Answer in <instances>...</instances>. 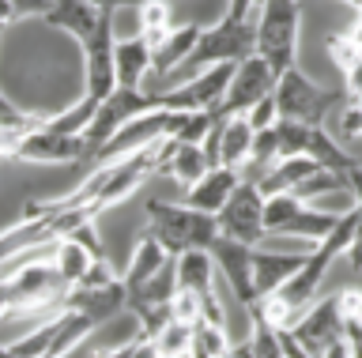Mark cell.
Here are the masks:
<instances>
[{
    "mask_svg": "<svg viewBox=\"0 0 362 358\" xmlns=\"http://www.w3.org/2000/svg\"><path fill=\"white\" fill-rule=\"evenodd\" d=\"M136 16H140V30H136V35H144L151 46L166 35L170 27H174L166 0H140V4H136Z\"/></svg>",
    "mask_w": 362,
    "mask_h": 358,
    "instance_id": "29",
    "label": "cell"
},
{
    "mask_svg": "<svg viewBox=\"0 0 362 358\" xmlns=\"http://www.w3.org/2000/svg\"><path fill=\"white\" fill-rule=\"evenodd\" d=\"M158 109V91H144V87H117L106 102L95 109L90 125L83 129V140H87V159H95V151L106 143L117 129H124L132 117L140 114H151Z\"/></svg>",
    "mask_w": 362,
    "mask_h": 358,
    "instance_id": "6",
    "label": "cell"
},
{
    "mask_svg": "<svg viewBox=\"0 0 362 358\" xmlns=\"http://www.w3.org/2000/svg\"><path fill=\"white\" fill-rule=\"evenodd\" d=\"M151 80V42L144 35L117 38V87H144Z\"/></svg>",
    "mask_w": 362,
    "mask_h": 358,
    "instance_id": "20",
    "label": "cell"
},
{
    "mask_svg": "<svg viewBox=\"0 0 362 358\" xmlns=\"http://www.w3.org/2000/svg\"><path fill=\"white\" fill-rule=\"evenodd\" d=\"M49 261L57 264V272H61L68 283H79V279L87 275V268L95 264V261H106V256H95L87 245H79L76 238L61 234V238L53 241V256H49Z\"/></svg>",
    "mask_w": 362,
    "mask_h": 358,
    "instance_id": "25",
    "label": "cell"
},
{
    "mask_svg": "<svg viewBox=\"0 0 362 358\" xmlns=\"http://www.w3.org/2000/svg\"><path fill=\"white\" fill-rule=\"evenodd\" d=\"M197 38H200L197 23L170 27L166 35L151 46V83H170L174 80V72L189 61V53L197 49Z\"/></svg>",
    "mask_w": 362,
    "mask_h": 358,
    "instance_id": "15",
    "label": "cell"
},
{
    "mask_svg": "<svg viewBox=\"0 0 362 358\" xmlns=\"http://www.w3.org/2000/svg\"><path fill=\"white\" fill-rule=\"evenodd\" d=\"M339 98H347V91L321 87L317 80H310V76L298 68V64H294V68H287V72H279V80H276V106H279V117H291V121L325 125Z\"/></svg>",
    "mask_w": 362,
    "mask_h": 358,
    "instance_id": "5",
    "label": "cell"
},
{
    "mask_svg": "<svg viewBox=\"0 0 362 358\" xmlns=\"http://www.w3.org/2000/svg\"><path fill=\"white\" fill-rule=\"evenodd\" d=\"M38 121H45V117L30 114V109H19L4 91H0V129H30V125H38Z\"/></svg>",
    "mask_w": 362,
    "mask_h": 358,
    "instance_id": "30",
    "label": "cell"
},
{
    "mask_svg": "<svg viewBox=\"0 0 362 358\" xmlns=\"http://www.w3.org/2000/svg\"><path fill=\"white\" fill-rule=\"evenodd\" d=\"M336 219H339V211L332 215V211H321V208H313V204H302L294 215L279 227L276 238H302V241H317V238H325L328 230L336 227Z\"/></svg>",
    "mask_w": 362,
    "mask_h": 358,
    "instance_id": "24",
    "label": "cell"
},
{
    "mask_svg": "<svg viewBox=\"0 0 362 358\" xmlns=\"http://www.w3.org/2000/svg\"><path fill=\"white\" fill-rule=\"evenodd\" d=\"M211 159L204 151V143H177V140H163V174H170L181 189H189L192 181H200L211 170Z\"/></svg>",
    "mask_w": 362,
    "mask_h": 358,
    "instance_id": "17",
    "label": "cell"
},
{
    "mask_svg": "<svg viewBox=\"0 0 362 358\" xmlns=\"http://www.w3.org/2000/svg\"><path fill=\"white\" fill-rule=\"evenodd\" d=\"M57 321H61V309H57L53 317L42 324V328H34L30 335H23V340L0 347V354H11V358H38V354H49V343H53V335H57Z\"/></svg>",
    "mask_w": 362,
    "mask_h": 358,
    "instance_id": "27",
    "label": "cell"
},
{
    "mask_svg": "<svg viewBox=\"0 0 362 358\" xmlns=\"http://www.w3.org/2000/svg\"><path fill=\"white\" fill-rule=\"evenodd\" d=\"M4 30H8V27H0V38H4Z\"/></svg>",
    "mask_w": 362,
    "mask_h": 358,
    "instance_id": "40",
    "label": "cell"
},
{
    "mask_svg": "<svg viewBox=\"0 0 362 358\" xmlns=\"http://www.w3.org/2000/svg\"><path fill=\"white\" fill-rule=\"evenodd\" d=\"M242 181V170H234V166H211L208 174L200 177V181H192L185 189V204L189 208H200L208 211V215H215L226 200H230L234 185Z\"/></svg>",
    "mask_w": 362,
    "mask_h": 358,
    "instance_id": "18",
    "label": "cell"
},
{
    "mask_svg": "<svg viewBox=\"0 0 362 358\" xmlns=\"http://www.w3.org/2000/svg\"><path fill=\"white\" fill-rule=\"evenodd\" d=\"M151 347H155V354H163V358L189 354V347H192V324L181 321V317H170L163 324V332L151 340Z\"/></svg>",
    "mask_w": 362,
    "mask_h": 358,
    "instance_id": "28",
    "label": "cell"
},
{
    "mask_svg": "<svg viewBox=\"0 0 362 358\" xmlns=\"http://www.w3.org/2000/svg\"><path fill=\"white\" fill-rule=\"evenodd\" d=\"M234 64H208V68L192 72L185 83L158 91V106L163 109H219L230 87Z\"/></svg>",
    "mask_w": 362,
    "mask_h": 358,
    "instance_id": "10",
    "label": "cell"
},
{
    "mask_svg": "<svg viewBox=\"0 0 362 358\" xmlns=\"http://www.w3.org/2000/svg\"><path fill=\"white\" fill-rule=\"evenodd\" d=\"M230 351H234V347H230V340H226L223 324H215V321H197V324H192L189 354H197V358H223Z\"/></svg>",
    "mask_w": 362,
    "mask_h": 358,
    "instance_id": "26",
    "label": "cell"
},
{
    "mask_svg": "<svg viewBox=\"0 0 362 358\" xmlns=\"http://www.w3.org/2000/svg\"><path fill=\"white\" fill-rule=\"evenodd\" d=\"M310 249H264L253 245V283H257V298H268L272 290H279L287 279L305 264Z\"/></svg>",
    "mask_w": 362,
    "mask_h": 358,
    "instance_id": "16",
    "label": "cell"
},
{
    "mask_svg": "<svg viewBox=\"0 0 362 358\" xmlns=\"http://www.w3.org/2000/svg\"><path fill=\"white\" fill-rule=\"evenodd\" d=\"M98 16H102V8H95L90 0H53V8L45 12V23L57 30H68L76 38H87L95 30Z\"/></svg>",
    "mask_w": 362,
    "mask_h": 358,
    "instance_id": "22",
    "label": "cell"
},
{
    "mask_svg": "<svg viewBox=\"0 0 362 358\" xmlns=\"http://www.w3.org/2000/svg\"><path fill=\"white\" fill-rule=\"evenodd\" d=\"M64 306L79 309L83 317H90L102 328L110 317H117V313L129 306V290H124L121 275L113 279V283H72L64 294Z\"/></svg>",
    "mask_w": 362,
    "mask_h": 358,
    "instance_id": "14",
    "label": "cell"
},
{
    "mask_svg": "<svg viewBox=\"0 0 362 358\" xmlns=\"http://www.w3.org/2000/svg\"><path fill=\"white\" fill-rule=\"evenodd\" d=\"M11 4V12H16V19H23V16H42L45 19V12L53 8V0H8Z\"/></svg>",
    "mask_w": 362,
    "mask_h": 358,
    "instance_id": "33",
    "label": "cell"
},
{
    "mask_svg": "<svg viewBox=\"0 0 362 358\" xmlns=\"http://www.w3.org/2000/svg\"><path fill=\"white\" fill-rule=\"evenodd\" d=\"M170 261V253H166V245L155 238V234H144L140 241H136V249L129 256V264H124V272H121V283L124 290H136V287H144L147 279H151L158 268H163Z\"/></svg>",
    "mask_w": 362,
    "mask_h": 358,
    "instance_id": "21",
    "label": "cell"
},
{
    "mask_svg": "<svg viewBox=\"0 0 362 358\" xmlns=\"http://www.w3.org/2000/svg\"><path fill=\"white\" fill-rule=\"evenodd\" d=\"M253 8H257V0H226L223 16H234V19H253Z\"/></svg>",
    "mask_w": 362,
    "mask_h": 358,
    "instance_id": "36",
    "label": "cell"
},
{
    "mask_svg": "<svg viewBox=\"0 0 362 358\" xmlns=\"http://www.w3.org/2000/svg\"><path fill=\"white\" fill-rule=\"evenodd\" d=\"M253 136H257V129L245 121V114H230V117L215 121V129L208 132V140H204V151H208V159L215 166H234V170H242L249 151H253Z\"/></svg>",
    "mask_w": 362,
    "mask_h": 358,
    "instance_id": "13",
    "label": "cell"
},
{
    "mask_svg": "<svg viewBox=\"0 0 362 358\" xmlns=\"http://www.w3.org/2000/svg\"><path fill=\"white\" fill-rule=\"evenodd\" d=\"M276 80L279 72L260 57V53H249L245 61L234 64V76H230V87H226V98L223 106L215 109L219 117H230V114H245L253 102H260L264 95L276 91Z\"/></svg>",
    "mask_w": 362,
    "mask_h": 358,
    "instance_id": "11",
    "label": "cell"
},
{
    "mask_svg": "<svg viewBox=\"0 0 362 358\" xmlns=\"http://www.w3.org/2000/svg\"><path fill=\"white\" fill-rule=\"evenodd\" d=\"M249 343L245 347H234L230 354H253V358H276L283 354L279 351V324L264 313V306H260V298L249 306Z\"/></svg>",
    "mask_w": 362,
    "mask_h": 358,
    "instance_id": "23",
    "label": "cell"
},
{
    "mask_svg": "<svg viewBox=\"0 0 362 358\" xmlns=\"http://www.w3.org/2000/svg\"><path fill=\"white\" fill-rule=\"evenodd\" d=\"M294 340H298L302 354L310 358H328V354H351L347 343V324H344V302L339 290L332 294H317L305 313L291 324Z\"/></svg>",
    "mask_w": 362,
    "mask_h": 358,
    "instance_id": "3",
    "label": "cell"
},
{
    "mask_svg": "<svg viewBox=\"0 0 362 358\" xmlns=\"http://www.w3.org/2000/svg\"><path fill=\"white\" fill-rule=\"evenodd\" d=\"M339 140H358L362 136V102H351L339 117V129H336Z\"/></svg>",
    "mask_w": 362,
    "mask_h": 358,
    "instance_id": "32",
    "label": "cell"
},
{
    "mask_svg": "<svg viewBox=\"0 0 362 358\" xmlns=\"http://www.w3.org/2000/svg\"><path fill=\"white\" fill-rule=\"evenodd\" d=\"M344 4H351V8H355V12H358V8H362V0H344Z\"/></svg>",
    "mask_w": 362,
    "mask_h": 358,
    "instance_id": "39",
    "label": "cell"
},
{
    "mask_svg": "<svg viewBox=\"0 0 362 358\" xmlns=\"http://www.w3.org/2000/svg\"><path fill=\"white\" fill-rule=\"evenodd\" d=\"M245 121H249L253 129H268V125H276V121H279L276 91H272V95H264L260 102H253V106H249V109H245Z\"/></svg>",
    "mask_w": 362,
    "mask_h": 358,
    "instance_id": "31",
    "label": "cell"
},
{
    "mask_svg": "<svg viewBox=\"0 0 362 358\" xmlns=\"http://www.w3.org/2000/svg\"><path fill=\"white\" fill-rule=\"evenodd\" d=\"M347 261H351V268L355 272H362V219H358V227H355V234H351V245H347Z\"/></svg>",
    "mask_w": 362,
    "mask_h": 358,
    "instance_id": "35",
    "label": "cell"
},
{
    "mask_svg": "<svg viewBox=\"0 0 362 358\" xmlns=\"http://www.w3.org/2000/svg\"><path fill=\"white\" fill-rule=\"evenodd\" d=\"M144 211H147V234H155L166 245L170 256H177L185 249H208L219 238L215 215H208L200 208H189L185 200L181 204H174V200H147Z\"/></svg>",
    "mask_w": 362,
    "mask_h": 358,
    "instance_id": "1",
    "label": "cell"
},
{
    "mask_svg": "<svg viewBox=\"0 0 362 358\" xmlns=\"http://www.w3.org/2000/svg\"><path fill=\"white\" fill-rule=\"evenodd\" d=\"M344 181H347V193L355 200V208L362 211V162H351L344 170Z\"/></svg>",
    "mask_w": 362,
    "mask_h": 358,
    "instance_id": "34",
    "label": "cell"
},
{
    "mask_svg": "<svg viewBox=\"0 0 362 358\" xmlns=\"http://www.w3.org/2000/svg\"><path fill=\"white\" fill-rule=\"evenodd\" d=\"M276 129H279V159L283 155H305V159H317L321 166L339 170V174H344L351 162H358V159H351L344 151V143L328 132V125H305V121L279 117Z\"/></svg>",
    "mask_w": 362,
    "mask_h": 358,
    "instance_id": "7",
    "label": "cell"
},
{
    "mask_svg": "<svg viewBox=\"0 0 362 358\" xmlns=\"http://www.w3.org/2000/svg\"><path fill=\"white\" fill-rule=\"evenodd\" d=\"M257 53L276 72H287L298 64L302 42V8L298 0H257Z\"/></svg>",
    "mask_w": 362,
    "mask_h": 358,
    "instance_id": "2",
    "label": "cell"
},
{
    "mask_svg": "<svg viewBox=\"0 0 362 358\" xmlns=\"http://www.w3.org/2000/svg\"><path fill=\"white\" fill-rule=\"evenodd\" d=\"M313 170H321V162H317V159H305V155H283V159H276L264 174L257 177V185H260V193H264V196L291 193V189H298Z\"/></svg>",
    "mask_w": 362,
    "mask_h": 358,
    "instance_id": "19",
    "label": "cell"
},
{
    "mask_svg": "<svg viewBox=\"0 0 362 358\" xmlns=\"http://www.w3.org/2000/svg\"><path fill=\"white\" fill-rule=\"evenodd\" d=\"M215 268H219V279H226V287L234 290V298L249 309L257 302V283H253V245L238 241V238H226L219 234L211 245H208Z\"/></svg>",
    "mask_w": 362,
    "mask_h": 358,
    "instance_id": "12",
    "label": "cell"
},
{
    "mask_svg": "<svg viewBox=\"0 0 362 358\" xmlns=\"http://www.w3.org/2000/svg\"><path fill=\"white\" fill-rule=\"evenodd\" d=\"M11 159L42 162V166H72L79 159H87V140H83V132H61V129L38 121L34 129H27L19 136V148Z\"/></svg>",
    "mask_w": 362,
    "mask_h": 358,
    "instance_id": "9",
    "label": "cell"
},
{
    "mask_svg": "<svg viewBox=\"0 0 362 358\" xmlns=\"http://www.w3.org/2000/svg\"><path fill=\"white\" fill-rule=\"evenodd\" d=\"M8 23H16V12H11L8 0H0V27H8Z\"/></svg>",
    "mask_w": 362,
    "mask_h": 358,
    "instance_id": "38",
    "label": "cell"
},
{
    "mask_svg": "<svg viewBox=\"0 0 362 358\" xmlns=\"http://www.w3.org/2000/svg\"><path fill=\"white\" fill-rule=\"evenodd\" d=\"M95 8H102V12H117V8H136L140 0H90Z\"/></svg>",
    "mask_w": 362,
    "mask_h": 358,
    "instance_id": "37",
    "label": "cell"
},
{
    "mask_svg": "<svg viewBox=\"0 0 362 358\" xmlns=\"http://www.w3.org/2000/svg\"><path fill=\"white\" fill-rule=\"evenodd\" d=\"M249 53H257V27L253 19H234V16H219V23L200 27L197 49L189 53V61L181 68L200 72L208 64H238Z\"/></svg>",
    "mask_w": 362,
    "mask_h": 358,
    "instance_id": "4",
    "label": "cell"
},
{
    "mask_svg": "<svg viewBox=\"0 0 362 358\" xmlns=\"http://www.w3.org/2000/svg\"><path fill=\"white\" fill-rule=\"evenodd\" d=\"M215 222H219V234H226V238H238L245 245L264 241V193H260L253 177H242L234 185L230 200L215 211Z\"/></svg>",
    "mask_w": 362,
    "mask_h": 358,
    "instance_id": "8",
    "label": "cell"
}]
</instances>
